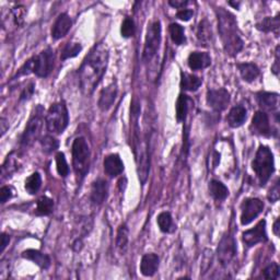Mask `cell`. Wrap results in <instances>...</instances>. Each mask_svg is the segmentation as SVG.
Returning a JSON list of instances; mask_svg holds the SVG:
<instances>
[{
    "instance_id": "cell-1",
    "label": "cell",
    "mask_w": 280,
    "mask_h": 280,
    "mask_svg": "<svg viewBox=\"0 0 280 280\" xmlns=\"http://www.w3.org/2000/svg\"><path fill=\"white\" fill-rule=\"evenodd\" d=\"M108 57L110 52L107 46L104 43H98L83 59L78 75L80 90L85 97H90L102 80L107 68Z\"/></svg>"
},
{
    "instance_id": "cell-2",
    "label": "cell",
    "mask_w": 280,
    "mask_h": 280,
    "mask_svg": "<svg viewBox=\"0 0 280 280\" xmlns=\"http://www.w3.org/2000/svg\"><path fill=\"white\" fill-rule=\"evenodd\" d=\"M218 30H219L223 49L230 56H236L243 49V40L240 36L235 15L223 8H218Z\"/></svg>"
},
{
    "instance_id": "cell-3",
    "label": "cell",
    "mask_w": 280,
    "mask_h": 280,
    "mask_svg": "<svg viewBox=\"0 0 280 280\" xmlns=\"http://www.w3.org/2000/svg\"><path fill=\"white\" fill-rule=\"evenodd\" d=\"M54 64H55V53L53 50L48 49L41 52L38 55L30 58L20 68L17 77L34 74L40 78H46L53 72Z\"/></svg>"
},
{
    "instance_id": "cell-4",
    "label": "cell",
    "mask_w": 280,
    "mask_h": 280,
    "mask_svg": "<svg viewBox=\"0 0 280 280\" xmlns=\"http://www.w3.org/2000/svg\"><path fill=\"white\" fill-rule=\"evenodd\" d=\"M252 169L262 186L269 181L271 174L275 171V161L274 154L268 147L260 146L252 162Z\"/></svg>"
},
{
    "instance_id": "cell-5",
    "label": "cell",
    "mask_w": 280,
    "mask_h": 280,
    "mask_svg": "<svg viewBox=\"0 0 280 280\" xmlns=\"http://www.w3.org/2000/svg\"><path fill=\"white\" fill-rule=\"evenodd\" d=\"M73 167L78 181L81 182L87 175L90 167V148L83 137L74 140L73 148Z\"/></svg>"
},
{
    "instance_id": "cell-6",
    "label": "cell",
    "mask_w": 280,
    "mask_h": 280,
    "mask_svg": "<svg viewBox=\"0 0 280 280\" xmlns=\"http://www.w3.org/2000/svg\"><path fill=\"white\" fill-rule=\"evenodd\" d=\"M46 128L51 134H63L68 126L69 114L65 102L54 103L45 118Z\"/></svg>"
},
{
    "instance_id": "cell-7",
    "label": "cell",
    "mask_w": 280,
    "mask_h": 280,
    "mask_svg": "<svg viewBox=\"0 0 280 280\" xmlns=\"http://www.w3.org/2000/svg\"><path fill=\"white\" fill-rule=\"evenodd\" d=\"M161 44V23L155 20L148 27L145 40V48L143 58L145 61H150L159 51Z\"/></svg>"
},
{
    "instance_id": "cell-8",
    "label": "cell",
    "mask_w": 280,
    "mask_h": 280,
    "mask_svg": "<svg viewBox=\"0 0 280 280\" xmlns=\"http://www.w3.org/2000/svg\"><path fill=\"white\" fill-rule=\"evenodd\" d=\"M43 127V108L42 106H37L35 113L31 116V119L26 127L25 133L21 138V145L23 147H29L32 145L41 135V130Z\"/></svg>"
},
{
    "instance_id": "cell-9",
    "label": "cell",
    "mask_w": 280,
    "mask_h": 280,
    "mask_svg": "<svg viewBox=\"0 0 280 280\" xmlns=\"http://www.w3.org/2000/svg\"><path fill=\"white\" fill-rule=\"evenodd\" d=\"M237 255V243L231 235H225L217 248V256L222 266H228Z\"/></svg>"
},
{
    "instance_id": "cell-10",
    "label": "cell",
    "mask_w": 280,
    "mask_h": 280,
    "mask_svg": "<svg viewBox=\"0 0 280 280\" xmlns=\"http://www.w3.org/2000/svg\"><path fill=\"white\" fill-rule=\"evenodd\" d=\"M264 209V203L259 198H246L241 205V224L247 225L258 218Z\"/></svg>"
},
{
    "instance_id": "cell-11",
    "label": "cell",
    "mask_w": 280,
    "mask_h": 280,
    "mask_svg": "<svg viewBox=\"0 0 280 280\" xmlns=\"http://www.w3.org/2000/svg\"><path fill=\"white\" fill-rule=\"evenodd\" d=\"M242 239L247 247H252L259 243L267 242L268 237L266 232V221L261 220L253 229L244 231Z\"/></svg>"
},
{
    "instance_id": "cell-12",
    "label": "cell",
    "mask_w": 280,
    "mask_h": 280,
    "mask_svg": "<svg viewBox=\"0 0 280 280\" xmlns=\"http://www.w3.org/2000/svg\"><path fill=\"white\" fill-rule=\"evenodd\" d=\"M207 103L216 112H222L230 103V93L223 88L209 89L207 92Z\"/></svg>"
},
{
    "instance_id": "cell-13",
    "label": "cell",
    "mask_w": 280,
    "mask_h": 280,
    "mask_svg": "<svg viewBox=\"0 0 280 280\" xmlns=\"http://www.w3.org/2000/svg\"><path fill=\"white\" fill-rule=\"evenodd\" d=\"M252 133L263 137H270L271 136V127L268 115L265 112L259 111L253 116L252 124H251Z\"/></svg>"
},
{
    "instance_id": "cell-14",
    "label": "cell",
    "mask_w": 280,
    "mask_h": 280,
    "mask_svg": "<svg viewBox=\"0 0 280 280\" xmlns=\"http://www.w3.org/2000/svg\"><path fill=\"white\" fill-rule=\"evenodd\" d=\"M118 84L116 82L111 83L110 85H107L106 88H104L100 93V99H99V107L101 108V111H107L110 110L112 105L114 104L116 98H118Z\"/></svg>"
},
{
    "instance_id": "cell-15",
    "label": "cell",
    "mask_w": 280,
    "mask_h": 280,
    "mask_svg": "<svg viewBox=\"0 0 280 280\" xmlns=\"http://www.w3.org/2000/svg\"><path fill=\"white\" fill-rule=\"evenodd\" d=\"M107 193H108V186L106 181L102 180V178H98L95 182L92 183L91 186V194L90 198L93 205L100 206L102 205L105 199L107 198Z\"/></svg>"
},
{
    "instance_id": "cell-16",
    "label": "cell",
    "mask_w": 280,
    "mask_h": 280,
    "mask_svg": "<svg viewBox=\"0 0 280 280\" xmlns=\"http://www.w3.org/2000/svg\"><path fill=\"white\" fill-rule=\"evenodd\" d=\"M73 21L67 13H61L58 15L55 23H54L52 29V37L54 40H59V38L64 37L69 30L72 29Z\"/></svg>"
},
{
    "instance_id": "cell-17",
    "label": "cell",
    "mask_w": 280,
    "mask_h": 280,
    "mask_svg": "<svg viewBox=\"0 0 280 280\" xmlns=\"http://www.w3.org/2000/svg\"><path fill=\"white\" fill-rule=\"evenodd\" d=\"M103 166H104L105 173L111 177H116L121 175L124 172V169H125L124 168V163L121 157L116 153L108 154L104 159Z\"/></svg>"
},
{
    "instance_id": "cell-18",
    "label": "cell",
    "mask_w": 280,
    "mask_h": 280,
    "mask_svg": "<svg viewBox=\"0 0 280 280\" xmlns=\"http://www.w3.org/2000/svg\"><path fill=\"white\" fill-rule=\"evenodd\" d=\"M160 259L157 254H145L140 262V273L145 277H152L158 271Z\"/></svg>"
},
{
    "instance_id": "cell-19",
    "label": "cell",
    "mask_w": 280,
    "mask_h": 280,
    "mask_svg": "<svg viewBox=\"0 0 280 280\" xmlns=\"http://www.w3.org/2000/svg\"><path fill=\"white\" fill-rule=\"evenodd\" d=\"M189 67L192 70H201L210 66L212 64V57L208 53L194 52L189 56Z\"/></svg>"
},
{
    "instance_id": "cell-20",
    "label": "cell",
    "mask_w": 280,
    "mask_h": 280,
    "mask_svg": "<svg viewBox=\"0 0 280 280\" xmlns=\"http://www.w3.org/2000/svg\"><path fill=\"white\" fill-rule=\"evenodd\" d=\"M246 118H247L246 108L242 105H237L231 108V111L228 114L227 122L230 127L238 128L243 125L246 121Z\"/></svg>"
},
{
    "instance_id": "cell-21",
    "label": "cell",
    "mask_w": 280,
    "mask_h": 280,
    "mask_svg": "<svg viewBox=\"0 0 280 280\" xmlns=\"http://www.w3.org/2000/svg\"><path fill=\"white\" fill-rule=\"evenodd\" d=\"M22 258L33 262L41 269H48L51 266L50 256L37 250H27L22 253Z\"/></svg>"
},
{
    "instance_id": "cell-22",
    "label": "cell",
    "mask_w": 280,
    "mask_h": 280,
    "mask_svg": "<svg viewBox=\"0 0 280 280\" xmlns=\"http://www.w3.org/2000/svg\"><path fill=\"white\" fill-rule=\"evenodd\" d=\"M279 96L277 93L270 92H260L256 95V100L260 106L265 111H275L278 107Z\"/></svg>"
},
{
    "instance_id": "cell-23",
    "label": "cell",
    "mask_w": 280,
    "mask_h": 280,
    "mask_svg": "<svg viewBox=\"0 0 280 280\" xmlns=\"http://www.w3.org/2000/svg\"><path fill=\"white\" fill-rule=\"evenodd\" d=\"M137 166L139 180L142 182V184H145L147 182V178L150 171V157L147 149H144L142 153L139 154V157L137 158Z\"/></svg>"
},
{
    "instance_id": "cell-24",
    "label": "cell",
    "mask_w": 280,
    "mask_h": 280,
    "mask_svg": "<svg viewBox=\"0 0 280 280\" xmlns=\"http://www.w3.org/2000/svg\"><path fill=\"white\" fill-rule=\"evenodd\" d=\"M238 69L242 79L246 82H253L255 79H258V77L261 74V70L258 65L253 63L238 64Z\"/></svg>"
},
{
    "instance_id": "cell-25",
    "label": "cell",
    "mask_w": 280,
    "mask_h": 280,
    "mask_svg": "<svg viewBox=\"0 0 280 280\" xmlns=\"http://www.w3.org/2000/svg\"><path fill=\"white\" fill-rule=\"evenodd\" d=\"M193 103V101L186 96V95H180L177 101H176V120L178 123L185 122L186 118H188L190 112V106Z\"/></svg>"
},
{
    "instance_id": "cell-26",
    "label": "cell",
    "mask_w": 280,
    "mask_h": 280,
    "mask_svg": "<svg viewBox=\"0 0 280 280\" xmlns=\"http://www.w3.org/2000/svg\"><path fill=\"white\" fill-rule=\"evenodd\" d=\"M197 38L200 43V45L203 46H208L209 43L213 40V31H212V26L208 22V20L204 19L203 21L199 22L198 28H197Z\"/></svg>"
},
{
    "instance_id": "cell-27",
    "label": "cell",
    "mask_w": 280,
    "mask_h": 280,
    "mask_svg": "<svg viewBox=\"0 0 280 280\" xmlns=\"http://www.w3.org/2000/svg\"><path fill=\"white\" fill-rule=\"evenodd\" d=\"M209 193L213 198L217 201H222L229 196V190L227 186L221 182L213 180L209 183Z\"/></svg>"
},
{
    "instance_id": "cell-28",
    "label": "cell",
    "mask_w": 280,
    "mask_h": 280,
    "mask_svg": "<svg viewBox=\"0 0 280 280\" xmlns=\"http://www.w3.org/2000/svg\"><path fill=\"white\" fill-rule=\"evenodd\" d=\"M201 83H203V79H200L197 76L186 73L181 74V88L184 91H197Z\"/></svg>"
},
{
    "instance_id": "cell-29",
    "label": "cell",
    "mask_w": 280,
    "mask_h": 280,
    "mask_svg": "<svg viewBox=\"0 0 280 280\" xmlns=\"http://www.w3.org/2000/svg\"><path fill=\"white\" fill-rule=\"evenodd\" d=\"M279 27H280L279 14H277L276 17H274V18L267 17L265 19H263L261 22H259L258 25H256V28H258V30L262 31V32H265V33L277 32Z\"/></svg>"
},
{
    "instance_id": "cell-30",
    "label": "cell",
    "mask_w": 280,
    "mask_h": 280,
    "mask_svg": "<svg viewBox=\"0 0 280 280\" xmlns=\"http://www.w3.org/2000/svg\"><path fill=\"white\" fill-rule=\"evenodd\" d=\"M157 222L160 230L163 233H172L175 230V225L173 223V218L170 213L163 212L157 217Z\"/></svg>"
},
{
    "instance_id": "cell-31",
    "label": "cell",
    "mask_w": 280,
    "mask_h": 280,
    "mask_svg": "<svg viewBox=\"0 0 280 280\" xmlns=\"http://www.w3.org/2000/svg\"><path fill=\"white\" fill-rule=\"evenodd\" d=\"M54 209V201L48 196H42L38 198L36 203L35 214L37 216H49L53 213Z\"/></svg>"
},
{
    "instance_id": "cell-32",
    "label": "cell",
    "mask_w": 280,
    "mask_h": 280,
    "mask_svg": "<svg viewBox=\"0 0 280 280\" xmlns=\"http://www.w3.org/2000/svg\"><path fill=\"white\" fill-rule=\"evenodd\" d=\"M42 186V177L38 172H34L31 174L26 180V191L30 195H34L38 191H40Z\"/></svg>"
},
{
    "instance_id": "cell-33",
    "label": "cell",
    "mask_w": 280,
    "mask_h": 280,
    "mask_svg": "<svg viewBox=\"0 0 280 280\" xmlns=\"http://www.w3.org/2000/svg\"><path fill=\"white\" fill-rule=\"evenodd\" d=\"M170 35L174 44L176 45H183L186 42V37L184 34V28L177 23H171L169 27Z\"/></svg>"
},
{
    "instance_id": "cell-34",
    "label": "cell",
    "mask_w": 280,
    "mask_h": 280,
    "mask_svg": "<svg viewBox=\"0 0 280 280\" xmlns=\"http://www.w3.org/2000/svg\"><path fill=\"white\" fill-rule=\"evenodd\" d=\"M129 231L126 224H122L118 231V237H116V245L122 252H125L127 250L128 240H129Z\"/></svg>"
},
{
    "instance_id": "cell-35",
    "label": "cell",
    "mask_w": 280,
    "mask_h": 280,
    "mask_svg": "<svg viewBox=\"0 0 280 280\" xmlns=\"http://www.w3.org/2000/svg\"><path fill=\"white\" fill-rule=\"evenodd\" d=\"M82 51V46L80 43H67L65 48L61 51V60H66L69 58L76 57L78 54Z\"/></svg>"
},
{
    "instance_id": "cell-36",
    "label": "cell",
    "mask_w": 280,
    "mask_h": 280,
    "mask_svg": "<svg viewBox=\"0 0 280 280\" xmlns=\"http://www.w3.org/2000/svg\"><path fill=\"white\" fill-rule=\"evenodd\" d=\"M41 146L45 153H52L53 151H55L57 149L59 144H58V140L55 137L48 135L42 138Z\"/></svg>"
},
{
    "instance_id": "cell-37",
    "label": "cell",
    "mask_w": 280,
    "mask_h": 280,
    "mask_svg": "<svg viewBox=\"0 0 280 280\" xmlns=\"http://www.w3.org/2000/svg\"><path fill=\"white\" fill-rule=\"evenodd\" d=\"M17 159L13 157V153H11L10 155H8V158L6 159L4 166H3V170H2V174L3 177L5 178L8 175H11L13 172L17 171Z\"/></svg>"
},
{
    "instance_id": "cell-38",
    "label": "cell",
    "mask_w": 280,
    "mask_h": 280,
    "mask_svg": "<svg viewBox=\"0 0 280 280\" xmlns=\"http://www.w3.org/2000/svg\"><path fill=\"white\" fill-rule=\"evenodd\" d=\"M56 169L61 177H66L69 174V167L63 152H58L56 154Z\"/></svg>"
},
{
    "instance_id": "cell-39",
    "label": "cell",
    "mask_w": 280,
    "mask_h": 280,
    "mask_svg": "<svg viewBox=\"0 0 280 280\" xmlns=\"http://www.w3.org/2000/svg\"><path fill=\"white\" fill-rule=\"evenodd\" d=\"M135 22L131 18H126L122 23V28H121V33L122 36L125 38H129L131 36H134L135 34Z\"/></svg>"
},
{
    "instance_id": "cell-40",
    "label": "cell",
    "mask_w": 280,
    "mask_h": 280,
    "mask_svg": "<svg viewBox=\"0 0 280 280\" xmlns=\"http://www.w3.org/2000/svg\"><path fill=\"white\" fill-rule=\"evenodd\" d=\"M262 276L266 279H279V266L277 263H271L263 270Z\"/></svg>"
},
{
    "instance_id": "cell-41",
    "label": "cell",
    "mask_w": 280,
    "mask_h": 280,
    "mask_svg": "<svg viewBox=\"0 0 280 280\" xmlns=\"http://www.w3.org/2000/svg\"><path fill=\"white\" fill-rule=\"evenodd\" d=\"M25 14H26V10L25 8H23L22 6H18L13 8L12 10V15H13V19H14V22L15 25H22L23 23V19H25Z\"/></svg>"
},
{
    "instance_id": "cell-42",
    "label": "cell",
    "mask_w": 280,
    "mask_h": 280,
    "mask_svg": "<svg viewBox=\"0 0 280 280\" xmlns=\"http://www.w3.org/2000/svg\"><path fill=\"white\" fill-rule=\"evenodd\" d=\"M12 195L13 192L10 186H3L2 190H0V201H2V204L7 203L12 197Z\"/></svg>"
},
{
    "instance_id": "cell-43",
    "label": "cell",
    "mask_w": 280,
    "mask_h": 280,
    "mask_svg": "<svg viewBox=\"0 0 280 280\" xmlns=\"http://www.w3.org/2000/svg\"><path fill=\"white\" fill-rule=\"evenodd\" d=\"M268 199L270 200V203H276V201H278V199H279V182H276V184L269 191Z\"/></svg>"
},
{
    "instance_id": "cell-44",
    "label": "cell",
    "mask_w": 280,
    "mask_h": 280,
    "mask_svg": "<svg viewBox=\"0 0 280 280\" xmlns=\"http://www.w3.org/2000/svg\"><path fill=\"white\" fill-rule=\"evenodd\" d=\"M34 88H35V84L32 82L30 83L28 87L22 91L21 96H20V101H23V100H29L31 97L33 96L34 93Z\"/></svg>"
},
{
    "instance_id": "cell-45",
    "label": "cell",
    "mask_w": 280,
    "mask_h": 280,
    "mask_svg": "<svg viewBox=\"0 0 280 280\" xmlns=\"http://www.w3.org/2000/svg\"><path fill=\"white\" fill-rule=\"evenodd\" d=\"M193 10H190V9H182V10H178L177 13H176V18L180 19L182 21H190L191 18L193 17Z\"/></svg>"
},
{
    "instance_id": "cell-46",
    "label": "cell",
    "mask_w": 280,
    "mask_h": 280,
    "mask_svg": "<svg viewBox=\"0 0 280 280\" xmlns=\"http://www.w3.org/2000/svg\"><path fill=\"white\" fill-rule=\"evenodd\" d=\"M170 6H172L174 8H176V9H184L185 6L189 5V2H184V0H182V2H180V0H175V2H173V0H170L169 2Z\"/></svg>"
},
{
    "instance_id": "cell-47",
    "label": "cell",
    "mask_w": 280,
    "mask_h": 280,
    "mask_svg": "<svg viewBox=\"0 0 280 280\" xmlns=\"http://www.w3.org/2000/svg\"><path fill=\"white\" fill-rule=\"evenodd\" d=\"M278 64H279V46L276 49V59H275V65L271 67V70H273V73L278 76L279 74V67H278Z\"/></svg>"
},
{
    "instance_id": "cell-48",
    "label": "cell",
    "mask_w": 280,
    "mask_h": 280,
    "mask_svg": "<svg viewBox=\"0 0 280 280\" xmlns=\"http://www.w3.org/2000/svg\"><path fill=\"white\" fill-rule=\"evenodd\" d=\"M10 242V237L7 236L6 233H3L2 235V253L5 251V248L7 247V245L9 244Z\"/></svg>"
},
{
    "instance_id": "cell-49",
    "label": "cell",
    "mask_w": 280,
    "mask_h": 280,
    "mask_svg": "<svg viewBox=\"0 0 280 280\" xmlns=\"http://www.w3.org/2000/svg\"><path fill=\"white\" fill-rule=\"evenodd\" d=\"M0 122H2V123H0V125H2V135L4 136L5 135V133H6V130H7V126H6V123H7V121H6V119H2V121H0Z\"/></svg>"
},
{
    "instance_id": "cell-50",
    "label": "cell",
    "mask_w": 280,
    "mask_h": 280,
    "mask_svg": "<svg viewBox=\"0 0 280 280\" xmlns=\"http://www.w3.org/2000/svg\"><path fill=\"white\" fill-rule=\"evenodd\" d=\"M279 219L276 220V222L274 223V233L278 237L279 236Z\"/></svg>"
},
{
    "instance_id": "cell-51",
    "label": "cell",
    "mask_w": 280,
    "mask_h": 280,
    "mask_svg": "<svg viewBox=\"0 0 280 280\" xmlns=\"http://www.w3.org/2000/svg\"><path fill=\"white\" fill-rule=\"evenodd\" d=\"M229 5H231V6H233V7H236V8H239V5H240V4H235V3H231V2H230Z\"/></svg>"
}]
</instances>
